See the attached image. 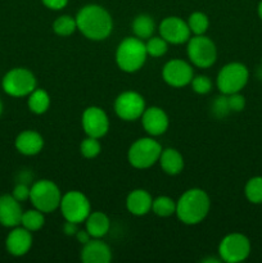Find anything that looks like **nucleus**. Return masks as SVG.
<instances>
[{"mask_svg": "<svg viewBox=\"0 0 262 263\" xmlns=\"http://www.w3.org/2000/svg\"><path fill=\"white\" fill-rule=\"evenodd\" d=\"M59 208H61L64 220L76 223L85 222L87 216L91 212V205L87 197L84 193L77 192V190H72L62 195Z\"/></svg>", "mask_w": 262, "mask_h": 263, "instance_id": "obj_9", "label": "nucleus"}, {"mask_svg": "<svg viewBox=\"0 0 262 263\" xmlns=\"http://www.w3.org/2000/svg\"><path fill=\"white\" fill-rule=\"evenodd\" d=\"M45 223V217H44V212L39 210H28L22 213V218H21V225L28 231H39Z\"/></svg>", "mask_w": 262, "mask_h": 263, "instance_id": "obj_26", "label": "nucleus"}, {"mask_svg": "<svg viewBox=\"0 0 262 263\" xmlns=\"http://www.w3.org/2000/svg\"><path fill=\"white\" fill-rule=\"evenodd\" d=\"M158 162L162 170L171 176L179 175L184 170V157L181 156L179 151L174 148L162 149Z\"/></svg>", "mask_w": 262, "mask_h": 263, "instance_id": "obj_21", "label": "nucleus"}, {"mask_svg": "<svg viewBox=\"0 0 262 263\" xmlns=\"http://www.w3.org/2000/svg\"><path fill=\"white\" fill-rule=\"evenodd\" d=\"M162 153L161 144L153 138H141L134 141L127 153L130 164L135 168L145 170L159 161Z\"/></svg>", "mask_w": 262, "mask_h": 263, "instance_id": "obj_5", "label": "nucleus"}, {"mask_svg": "<svg viewBox=\"0 0 262 263\" xmlns=\"http://www.w3.org/2000/svg\"><path fill=\"white\" fill-rule=\"evenodd\" d=\"M146 53L153 58H159L164 55L169 50V43L162 36H152L145 43Z\"/></svg>", "mask_w": 262, "mask_h": 263, "instance_id": "obj_30", "label": "nucleus"}, {"mask_svg": "<svg viewBox=\"0 0 262 263\" xmlns=\"http://www.w3.org/2000/svg\"><path fill=\"white\" fill-rule=\"evenodd\" d=\"M27 104L32 113H35V115H44L49 109V107H50V97H49V94L45 90L36 87L28 95Z\"/></svg>", "mask_w": 262, "mask_h": 263, "instance_id": "obj_24", "label": "nucleus"}, {"mask_svg": "<svg viewBox=\"0 0 262 263\" xmlns=\"http://www.w3.org/2000/svg\"><path fill=\"white\" fill-rule=\"evenodd\" d=\"M22 208L13 195L5 194L0 197V225L5 228H15L21 225Z\"/></svg>", "mask_w": 262, "mask_h": 263, "instance_id": "obj_17", "label": "nucleus"}, {"mask_svg": "<svg viewBox=\"0 0 262 263\" xmlns=\"http://www.w3.org/2000/svg\"><path fill=\"white\" fill-rule=\"evenodd\" d=\"M2 112H3V103L2 100H0V115H2Z\"/></svg>", "mask_w": 262, "mask_h": 263, "instance_id": "obj_40", "label": "nucleus"}, {"mask_svg": "<svg viewBox=\"0 0 262 263\" xmlns=\"http://www.w3.org/2000/svg\"><path fill=\"white\" fill-rule=\"evenodd\" d=\"M36 77L27 68H13L3 77V89L10 97L22 98L30 95L36 89Z\"/></svg>", "mask_w": 262, "mask_h": 263, "instance_id": "obj_7", "label": "nucleus"}, {"mask_svg": "<svg viewBox=\"0 0 262 263\" xmlns=\"http://www.w3.org/2000/svg\"><path fill=\"white\" fill-rule=\"evenodd\" d=\"M159 33L167 43L174 44V45L186 43L192 35L188 22L179 17H172V15L166 17L159 23Z\"/></svg>", "mask_w": 262, "mask_h": 263, "instance_id": "obj_14", "label": "nucleus"}, {"mask_svg": "<svg viewBox=\"0 0 262 263\" xmlns=\"http://www.w3.org/2000/svg\"><path fill=\"white\" fill-rule=\"evenodd\" d=\"M152 211L154 215L159 216V217H170L176 213V202L172 198L162 195V197L153 199Z\"/></svg>", "mask_w": 262, "mask_h": 263, "instance_id": "obj_25", "label": "nucleus"}, {"mask_svg": "<svg viewBox=\"0 0 262 263\" xmlns=\"http://www.w3.org/2000/svg\"><path fill=\"white\" fill-rule=\"evenodd\" d=\"M188 26L194 35H204L210 27V20L203 12H194L189 15Z\"/></svg>", "mask_w": 262, "mask_h": 263, "instance_id": "obj_29", "label": "nucleus"}, {"mask_svg": "<svg viewBox=\"0 0 262 263\" xmlns=\"http://www.w3.org/2000/svg\"><path fill=\"white\" fill-rule=\"evenodd\" d=\"M188 57L194 66L208 68L217 59V49L215 43L204 35H194L188 41Z\"/></svg>", "mask_w": 262, "mask_h": 263, "instance_id": "obj_8", "label": "nucleus"}, {"mask_svg": "<svg viewBox=\"0 0 262 263\" xmlns=\"http://www.w3.org/2000/svg\"><path fill=\"white\" fill-rule=\"evenodd\" d=\"M77 30L92 41L105 40L112 33L113 20L107 9L97 4L85 5L76 15Z\"/></svg>", "mask_w": 262, "mask_h": 263, "instance_id": "obj_1", "label": "nucleus"}, {"mask_svg": "<svg viewBox=\"0 0 262 263\" xmlns=\"http://www.w3.org/2000/svg\"><path fill=\"white\" fill-rule=\"evenodd\" d=\"M152 195L144 189H135L127 195L126 207L134 216H145L152 211Z\"/></svg>", "mask_w": 262, "mask_h": 263, "instance_id": "obj_20", "label": "nucleus"}, {"mask_svg": "<svg viewBox=\"0 0 262 263\" xmlns=\"http://www.w3.org/2000/svg\"><path fill=\"white\" fill-rule=\"evenodd\" d=\"M109 228V218L103 212H90V215L85 220V229L94 239H102L103 236L107 235Z\"/></svg>", "mask_w": 262, "mask_h": 263, "instance_id": "obj_22", "label": "nucleus"}, {"mask_svg": "<svg viewBox=\"0 0 262 263\" xmlns=\"http://www.w3.org/2000/svg\"><path fill=\"white\" fill-rule=\"evenodd\" d=\"M30 193L31 187L27 184H25V182H18L14 186V189H13L12 195L18 202H25V200L30 199Z\"/></svg>", "mask_w": 262, "mask_h": 263, "instance_id": "obj_35", "label": "nucleus"}, {"mask_svg": "<svg viewBox=\"0 0 262 263\" xmlns=\"http://www.w3.org/2000/svg\"><path fill=\"white\" fill-rule=\"evenodd\" d=\"M15 148L23 156H36L44 148V139L33 130L22 131L15 138Z\"/></svg>", "mask_w": 262, "mask_h": 263, "instance_id": "obj_19", "label": "nucleus"}, {"mask_svg": "<svg viewBox=\"0 0 262 263\" xmlns=\"http://www.w3.org/2000/svg\"><path fill=\"white\" fill-rule=\"evenodd\" d=\"M246 198L253 204H261L262 203V177H252L244 187Z\"/></svg>", "mask_w": 262, "mask_h": 263, "instance_id": "obj_28", "label": "nucleus"}, {"mask_svg": "<svg viewBox=\"0 0 262 263\" xmlns=\"http://www.w3.org/2000/svg\"><path fill=\"white\" fill-rule=\"evenodd\" d=\"M79 225L80 223L66 221L63 225V233L66 234L67 236H74L77 234V231H79Z\"/></svg>", "mask_w": 262, "mask_h": 263, "instance_id": "obj_37", "label": "nucleus"}, {"mask_svg": "<svg viewBox=\"0 0 262 263\" xmlns=\"http://www.w3.org/2000/svg\"><path fill=\"white\" fill-rule=\"evenodd\" d=\"M257 10H258V15H259V18H261V20H262V0H261V2H259V4H258V9H257Z\"/></svg>", "mask_w": 262, "mask_h": 263, "instance_id": "obj_39", "label": "nucleus"}, {"mask_svg": "<svg viewBox=\"0 0 262 263\" xmlns=\"http://www.w3.org/2000/svg\"><path fill=\"white\" fill-rule=\"evenodd\" d=\"M100 151H102V145L99 143V139L91 138V136H87L86 139L81 141L80 144V152H81L82 156L87 159H92L95 157L99 156Z\"/></svg>", "mask_w": 262, "mask_h": 263, "instance_id": "obj_31", "label": "nucleus"}, {"mask_svg": "<svg viewBox=\"0 0 262 263\" xmlns=\"http://www.w3.org/2000/svg\"><path fill=\"white\" fill-rule=\"evenodd\" d=\"M248 68L243 63L233 62L220 69L216 84L221 94L230 95L234 92H240L248 82Z\"/></svg>", "mask_w": 262, "mask_h": 263, "instance_id": "obj_6", "label": "nucleus"}, {"mask_svg": "<svg viewBox=\"0 0 262 263\" xmlns=\"http://www.w3.org/2000/svg\"><path fill=\"white\" fill-rule=\"evenodd\" d=\"M81 259L84 263H108L112 259V251L100 239H90L81 251Z\"/></svg>", "mask_w": 262, "mask_h": 263, "instance_id": "obj_18", "label": "nucleus"}, {"mask_svg": "<svg viewBox=\"0 0 262 263\" xmlns=\"http://www.w3.org/2000/svg\"><path fill=\"white\" fill-rule=\"evenodd\" d=\"M46 8L51 10H61L68 4V0H41Z\"/></svg>", "mask_w": 262, "mask_h": 263, "instance_id": "obj_36", "label": "nucleus"}, {"mask_svg": "<svg viewBox=\"0 0 262 263\" xmlns=\"http://www.w3.org/2000/svg\"><path fill=\"white\" fill-rule=\"evenodd\" d=\"M74 236H76L77 240H79V243H81L82 246H84V244H86L87 241L91 239V236H90V234L87 233L86 229H85V230H79Z\"/></svg>", "mask_w": 262, "mask_h": 263, "instance_id": "obj_38", "label": "nucleus"}, {"mask_svg": "<svg viewBox=\"0 0 262 263\" xmlns=\"http://www.w3.org/2000/svg\"><path fill=\"white\" fill-rule=\"evenodd\" d=\"M190 84H192L193 91L197 92V94L199 95H205L212 90V81H211L210 77L203 76V74L193 77Z\"/></svg>", "mask_w": 262, "mask_h": 263, "instance_id": "obj_33", "label": "nucleus"}, {"mask_svg": "<svg viewBox=\"0 0 262 263\" xmlns=\"http://www.w3.org/2000/svg\"><path fill=\"white\" fill-rule=\"evenodd\" d=\"M145 110V100L139 92H121L115 102V112L121 120L135 121L141 117Z\"/></svg>", "mask_w": 262, "mask_h": 263, "instance_id": "obj_11", "label": "nucleus"}, {"mask_svg": "<svg viewBox=\"0 0 262 263\" xmlns=\"http://www.w3.org/2000/svg\"><path fill=\"white\" fill-rule=\"evenodd\" d=\"M141 123L146 133L151 136H159L164 134L169 128L170 121L169 116L166 115L162 108L149 107L145 108L144 113L141 115Z\"/></svg>", "mask_w": 262, "mask_h": 263, "instance_id": "obj_15", "label": "nucleus"}, {"mask_svg": "<svg viewBox=\"0 0 262 263\" xmlns=\"http://www.w3.org/2000/svg\"><path fill=\"white\" fill-rule=\"evenodd\" d=\"M211 110H212V115L215 116L217 120H223V118L228 117L231 113L228 95L221 94L220 97L216 98L212 102V105H211Z\"/></svg>", "mask_w": 262, "mask_h": 263, "instance_id": "obj_32", "label": "nucleus"}, {"mask_svg": "<svg viewBox=\"0 0 262 263\" xmlns=\"http://www.w3.org/2000/svg\"><path fill=\"white\" fill-rule=\"evenodd\" d=\"M211 208V200L203 189L193 187L186 190L176 202V213L185 225H197L207 217Z\"/></svg>", "mask_w": 262, "mask_h": 263, "instance_id": "obj_2", "label": "nucleus"}, {"mask_svg": "<svg viewBox=\"0 0 262 263\" xmlns=\"http://www.w3.org/2000/svg\"><path fill=\"white\" fill-rule=\"evenodd\" d=\"M82 128L85 134L91 138L100 139L109 130V120L107 113L100 107H87L82 113Z\"/></svg>", "mask_w": 262, "mask_h": 263, "instance_id": "obj_12", "label": "nucleus"}, {"mask_svg": "<svg viewBox=\"0 0 262 263\" xmlns=\"http://www.w3.org/2000/svg\"><path fill=\"white\" fill-rule=\"evenodd\" d=\"M156 30V23L149 14H139L133 21V32L140 40H148Z\"/></svg>", "mask_w": 262, "mask_h": 263, "instance_id": "obj_23", "label": "nucleus"}, {"mask_svg": "<svg viewBox=\"0 0 262 263\" xmlns=\"http://www.w3.org/2000/svg\"><path fill=\"white\" fill-rule=\"evenodd\" d=\"M228 100L231 112H241L246 107V98L240 92H234V94L228 95Z\"/></svg>", "mask_w": 262, "mask_h": 263, "instance_id": "obj_34", "label": "nucleus"}, {"mask_svg": "<svg viewBox=\"0 0 262 263\" xmlns=\"http://www.w3.org/2000/svg\"><path fill=\"white\" fill-rule=\"evenodd\" d=\"M7 251L14 257H22L30 252L32 247V235L31 231L22 228H13V230L8 234L7 240H5Z\"/></svg>", "mask_w": 262, "mask_h": 263, "instance_id": "obj_16", "label": "nucleus"}, {"mask_svg": "<svg viewBox=\"0 0 262 263\" xmlns=\"http://www.w3.org/2000/svg\"><path fill=\"white\" fill-rule=\"evenodd\" d=\"M164 82L172 87H182L190 84L193 80V68L182 59H171L162 69Z\"/></svg>", "mask_w": 262, "mask_h": 263, "instance_id": "obj_13", "label": "nucleus"}, {"mask_svg": "<svg viewBox=\"0 0 262 263\" xmlns=\"http://www.w3.org/2000/svg\"><path fill=\"white\" fill-rule=\"evenodd\" d=\"M77 30V22L76 18L71 17V15H61V17L57 18L53 22V31L58 36H71L74 31Z\"/></svg>", "mask_w": 262, "mask_h": 263, "instance_id": "obj_27", "label": "nucleus"}, {"mask_svg": "<svg viewBox=\"0 0 262 263\" xmlns=\"http://www.w3.org/2000/svg\"><path fill=\"white\" fill-rule=\"evenodd\" d=\"M146 48L144 40L126 37L120 43L116 50V63L118 68L127 73H134L144 66L146 61Z\"/></svg>", "mask_w": 262, "mask_h": 263, "instance_id": "obj_3", "label": "nucleus"}, {"mask_svg": "<svg viewBox=\"0 0 262 263\" xmlns=\"http://www.w3.org/2000/svg\"><path fill=\"white\" fill-rule=\"evenodd\" d=\"M30 200L36 210L44 213H51L61 205V189L51 180H39L31 186Z\"/></svg>", "mask_w": 262, "mask_h": 263, "instance_id": "obj_4", "label": "nucleus"}, {"mask_svg": "<svg viewBox=\"0 0 262 263\" xmlns=\"http://www.w3.org/2000/svg\"><path fill=\"white\" fill-rule=\"evenodd\" d=\"M251 241L240 233H231L221 240L218 246L220 259L228 263H238L248 258Z\"/></svg>", "mask_w": 262, "mask_h": 263, "instance_id": "obj_10", "label": "nucleus"}]
</instances>
